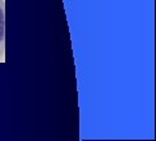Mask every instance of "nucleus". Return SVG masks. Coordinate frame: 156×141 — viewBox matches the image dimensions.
<instances>
[{
  "instance_id": "nucleus-1",
  "label": "nucleus",
  "mask_w": 156,
  "mask_h": 141,
  "mask_svg": "<svg viewBox=\"0 0 156 141\" xmlns=\"http://www.w3.org/2000/svg\"><path fill=\"white\" fill-rule=\"evenodd\" d=\"M5 48V2L0 0V59Z\"/></svg>"
}]
</instances>
